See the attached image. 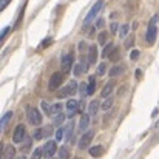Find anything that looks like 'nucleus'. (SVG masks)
<instances>
[{"mask_svg":"<svg viewBox=\"0 0 159 159\" xmlns=\"http://www.w3.org/2000/svg\"><path fill=\"white\" fill-rule=\"evenodd\" d=\"M156 20H158V16H153V19L150 20V23H148V28H147V34H145V42H147L148 45H153V43L156 42V37H158Z\"/></svg>","mask_w":159,"mask_h":159,"instance_id":"nucleus-1","label":"nucleus"},{"mask_svg":"<svg viewBox=\"0 0 159 159\" xmlns=\"http://www.w3.org/2000/svg\"><path fill=\"white\" fill-rule=\"evenodd\" d=\"M77 91V82L76 80H70L66 85H63L59 91V99H63V98H73Z\"/></svg>","mask_w":159,"mask_h":159,"instance_id":"nucleus-2","label":"nucleus"},{"mask_svg":"<svg viewBox=\"0 0 159 159\" xmlns=\"http://www.w3.org/2000/svg\"><path fill=\"white\" fill-rule=\"evenodd\" d=\"M102 6H104V0H99V2H96V3L93 5V8L90 9V12H88V14H87V17H85V22H84V30H85V28H88V25L91 23V20H94V19H96V16L101 12Z\"/></svg>","mask_w":159,"mask_h":159,"instance_id":"nucleus-3","label":"nucleus"},{"mask_svg":"<svg viewBox=\"0 0 159 159\" xmlns=\"http://www.w3.org/2000/svg\"><path fill=\"white\" fill-rule=\"evenodd\" d=\"M26 117H28V122L31 125H40L42 124V114L37 108L34 107H28L26 110Z\"/></svg>","mask_w":159,"mask_h":159,"instance_id":"nucleus-4","label":"nucleus"},{"mask_svg":"<svg viewBox=\"0 0 159 159\" xmlns=\"http://www.w3.org/2000/svg\"><path fill=\"white\" fill-rule=\"evenodd\" d=\"M62 71L63 73H70L71 68H73V63H74V54L73 53H65L62 56Z\"/></svg>","mask_w":159,"mask_h":159,"instance_id":"nucleus-5","label":"nucleus"},{"mask_svg":"<svg viewBox=\"0 0 159 159\" xmlns=\"http://www.w3.org/2000/svg\"><path fill=\"white\" fill-rule=\"evenodd\" d=\"M62 80H63V74H62L60 71L53 73V76L50 77V82H48V88H50V91H56V90L60 87Z\"/></svg>","mask_w":159,"mask_h":159,"instance_id":"nucleus-6","label":"nucleus"},{"mask_svg":"<svg viewBox=\"0 0 159 159\" xmlns=\"http://www.w3.org/2000/svg\"><path fill=\"white\" fill-rule=\"evenodd\" d=\"M93 138H94V131H91V130L84 131L82 138L79 139V148H80V150H85L87 147H90V144H91Z\"/></svg>","mask_w":159,"mask_h":159,"instance_id":"nucleus-7","label":"nucleus"},{"mask_svg":"<svg viewBox=\"0 0 159 159\" xmlns=\"http://www.w3.org/2000/svg\"><path fill=\"white\" fill-rule=\"evenodd\" d=\"M56 152H57V145H56V142H54V141H48V142L43 145V148H42V155H43L47 159L53 158Z\"/></svg>","mask_w":159,"mask_h":159,"instance_id":"nucleus-8","label":"nucleus"},{"mask_svg":"<svg viewBox=\"0 0 159 159\" xmlns=\"http://www.w3.org/2000/svg\"><path fill=\"white\" fill-rule=\"evenodd\" d=\"M25 134H26V128H25V125H23V124L17 125L16 130H14V134H12V142H14V144L22 142V139L25 138Z\"/></svg>","mask_w":159,"mask_h":159,"instance_id":"nucleus-9","label":"nucleus"},{"mask_svg":"<svg viewBox=\"0 0 159 159\" xmlns=\"http://www.w3.org/2000/svg\"><path fill=\"white\" fill-rule=\"evenodd\" d=\"M88 70V62H85V57H82L76 65H74V74L76 76H82L84 73H87Z\"/></svg>","mask_w":159,"mask_h":159,"instance_id":"nucleus-10","label":"nucleus"},{"mask_svg":"<svg viewBox=\"0 0 159 159\" xmlns=\"http://www.w3.org/2000/svg\"><path fill=\"white\" fill-rule=\"evenodd\" d=\"M88 65H94L98 62V45H91L88 48Z\"/></svg>","mask_w":159,"mask_h":159,"instance_id":"nucleus-11","label":"nucleus"},{"mask_svg":"<svg viewBox=\"0 0 159 159\" xmlns=\"http://www.w3.org/2000/svg\"><path fill=\"white\" fill-rule=\"evenodd\" d=\"M77 101H74V99H70L68 102H66V110H68V113H66V116L68 117H73L76 113H77Z\"/></svg>","mask_w":159,"mask_h":159,"instance_id":"nucleus-12","label":"nucleus"},{"mask_svg":"<svg viewBox=\"0 0 159 159\" xmlns=\"http://www.w3.org/2000/svg\"><path fill=\"white\" fill-rule=\"evenodd\" d=\"M16 158V148L12 145H3V153H2V159H14Z\"/></svg>","mask_w":159,"mask_h":159,"instance_id":"nucleus-13","label":"nucleus"},{"mask_svg":"<svg viewBox=\"0 0 159 159\" xmlns=\"http://www.w3.org/2000/svg\"><path fill=\"white\" fill-rule=\"evenodd\" d=\"M88 125H90V114H82L80 122H79V130L84 133V131H87Z\"/></svg>","mask_w":159,"mask_h":159,"instance_id":"nucleus-14","label":"nucleus"},{"mask_svg":"<svg viewBox=\"0 0 159 159\" xmlns=\"http://www.w3.org/2000/svg\"><path fill=\"white\" fill-rule=\"evenodd\" d=\"M11 117H12V111H8V113H5L2 116V119H0V133L5 130V127L8 125V122L11 120Z\"/></svg>","mask_w":159,"mask_h":159,"instance_id":"nucleus-15","label":"nucleus"},{"mask_svg":"<svg viewBox=\"0 0 159 159\" xmlns=\"http://www.w3.org/2000/svg\"><path fill=\"white\" fill-rule=\"evenodd\" d=\"M113 90H114V82H107L105 87H104L102 91H101V96H102V98H108V96L113 93Z\"/></svg>","mask_w":159,"mask_h":159,"instance_id":"nucleus-16","label":"nucleus"},{"mask_svg":"<svg viewBox=\"0 0 159 159\" xmlns=\"http://www.w3.org/2000/svg\"><path fill=\"white\" fill-rule=\"evenodd\" d=\"M94 90H96V77L91 76L90 80H88V84H87V94H88V96L94 94Z\"/></svg>","mask_w":159,"mask_h":159,"instance_id":"nucleus-17","label":"nucleus"},{"mask_svg":"<svg viewBox=\"0 0 159 159\" xmlns=\"http://www.w3.org/2000/svg\"><path fill=\"white\" fill-rule=\"evenodd\" d=\"M90 155H91L93 158L102 156V155H104V147H102V145H94V147H91V148H90Z\"/></svg>","mask_w":159,"mask_h":159,"instance_id":"nucleus-18","label":"nucleus"},{"mask_svg":"<svg viewBox=\"0 0 159 159\" xmlns=\"http://www.w3.org/2000/svg\"><path fill=\"white\" fill-rule=\"evenodd\" d=\"M22 142H23V144H22L20 150H22V153L25 155V153H26V152H28V150L31 148V138H28V136L25 134V138L22 139Z\"/></svg>","mask_w":159,"mask_h":159,"instance_id":"nucleus-19","label":"nucleus"},{"mask_svg":"<svg viewBox=\"0 0 159 159\" xmlns=\"http://www.w3.org/2000/svg\"><path fill=\"white\" fill-rule=\"evenodd\" d=\"M65 117H66V116H65L62 111H60V113H57V114H54L53 125H57V127H59V125H62V124H63V120H65Z\"/></svg>","mask_w":159,"mask_h":159,"instance_id":"nucleus-20","label":"nucleus"},{"mask_svg":"<svg viewBox=\"0 0 159 159\" xmlns=\"http://www.w3.org/2000/svg\"><path fill=\"white\" fill-rule=\"evenodd\" d=\"M99 107H101V104H99L98 101H93V102L90 104V107H88V114H90V116H94V114H98V110H99Z\"/></svg>","mask_w":159,"mask_h":159,"instance_id":"nucleus-21","label":"nucleus"},{"mask_svg":"<svg viewBox=\"0 0 159 159\" xmlns=\"http://www.w3.org/2000/svg\"><path fill=\"white\" fill-rule=\"evenodd\" d=\"M70 158V148L66 145H62L59 148V159H68Z\"/></svg>","mask_w":159,"mask_h":159,"instance_id":"nucleus-22","label":"nucleus"},{"mask_svg":"<svg viewBox=\"0 0 159 159\" xmlns=\"http://www.w3.org/2000/svg\"><path fill=\"white\" fill-rule=\"evenodd\" d=\"M71 134H73V122H70L68 127L63 130V138H65L66 141H70V139H71Z\"/></svg>","mask_w":159,"mask_h":159,"instance_id":"nucleus-23","label":"nucleus"},{"mask_svg":"<svg viewBox=\"0 0 159 159\" xmlns=\"http://www.w3.org/2000/svg\"><path fill=\"white\" fill-rule=\"evenodd\" d=\"M113 102H114V99H113L111 94H110L108 98H105V102L102 104V110H104V111H108V110L113 107Z\"/></svg>","mask_w":159,"mask_h":159,"instance_id":"nucleus-24","label":"nucleus"},{"mask_svg":"<svg viewBox=\"0 0 159 159\" xmlns=\"http://www.w3.org/2000/svg\"><path fill=\"white\" fill-rule=\"evenodd\" d=\"M62 108H63V105L60 104V102H57V104H54V105L50 107V114H57V113H60L62 111Z\"/></svg>","mask_w":159,"mask_h":159,"instance_id":"nucleus-25","label":"nucleus"},{"mask_svg":"<svg viewBox=\"0 0 159 159\" xmlns=\"http://www.w3.org/2000/svg\"><path fill=\"white\" fill-rule=\"evenodd\" d=\"M53 43V37H47V39H43L42 42H40V45H39V48L40 50H45L47 47H50Z\"/></svg>","mask_w":159,"mask_h":159,"instance_id":"nucleus-26","label":"nucleus"},{"mask_svg":"<svg viewBox=\"0 0 159 159\" xmlns=\"http://www.w3.org/2000/svg\"><path fill=\"white\" fill-rule=\"evenodd\" d=\"M122 71H124V66L117 65V66H114V68H111V70H110V76H119Z\"/></svg>","mask_w":159,"mask_h":159,"instance_id":"nucleus-27","label":"nucleus"},{"mask_svg":"<svg viewBox=\"0 0 159 159\" xmlns=\"http://www.w3.org/2000/svg\"><path fill=\"white\" fill-rule=\"evenodd\" d=\"M33 138H34L36 141L42 139V138H43V130H42V128H37V130H34V133H33Z\"/></svg>","mask_w":159,"mask_h":159,"instance_id":"nucleus-28","label":"nucleus"},{"mask_svg":"<svg viewBox=\"0 0 159 159\" xmlns=\"http://www.w3.org/2000/svg\"><path fill=\"white\" fill-rule=\"evenodd\" d=\"M107 57H110V60H113V62H116L117 60V48H111V51L108 53Z\"/></svg>","mask_w":159,"mask_h":159,"instance_id":"nucleus-29","label":"nucleus"},{"mask_svg":"<svg viewBox=\"0 0 159 159\" xmlns=\"http://www.w3.org/2000/svg\"><path fill=\"white\" fill-rule=\"evenodd\" d=\"M107 39H108V34H107L105 31H102V33L99 34V39H98V40H99V43H101V45H105Z\"/></svg>","mask_w":159,"mask_h":159,"instance_id":"nucleus-30","label":"nucleus"},{"mask_svg":"<svg viewBox=\"0 0 159 159\" xmlns=\"http://www.w3.org/2000/svg\"><path fill=\"white\" fill-rule=\"evenodd\" d=\"M105 70H107V65L102 62V63H99L98 65V76H104L105 74Z\"/></svg>","mask_w":159,"mask_h":159,"instance_id":"nucleus-31","label":"nucleus"},{"mask_svg":"<svg viewBox=\"0 0 159 159\" xmlns=\"http://www.w3.org/2000/svg\"><path fill=\"white\" fill-rule=\"evenodd\" d=\"M127 33H128V25H122V26L119 28V36H120V37H125Z\"/></svg>","mask_w":159,"mask_h":159,"instance_id":"nucleus-32","label":"nucleus"},{"mask_svg":"<svg viewBox=\"0 0 159 159\" xmlns=\"http://www.w3.org/2000/svg\"><path fill=\"white\" fill-rule=\"evenodd\" d=\"M42 158V148H36L31 155V159H40Z\"/></svg>","mask_w":159,"mask_h":159,"instance_id":"nucleus-33","label":"nucleus"},{"mask_svg":"<svg viewBox=\"0 0 159 159\" xmlns=\"http://www.w3.org/2000/svg\"><path fill=\"white\" fill-rule=\"evenodd\" d=\"M9 30H11V26H6V28H3V30H2V33H0V42H3V40H5V37H6V34L9 33Z\"/></svg>","mask_w":159,"mask_h":159,"instance_id":"nucleus-34","label":"nucleus"},{"mask_svg":"<svg viewBox=\"0 0 159 159\" xmlns=\"http://www.w3.org/2000/svg\"><path fill=\"white\" fill-rule=\"evenodd\" d=\"M111 48H113V45H111V43H105L104 51H102V57H107V56H108V53L111 51Z\"/></svg>","mask_w":159,"mask_h":159,"instance_id":"nucleus-35","label":"nucleus"},{"mask_svg":"<svg viewBox=\"0 0 159 159\" xmlns=\"http://www.w3.org/2000/svg\"><path fill=\"white\" fill-rule=\"evenodd\" d=\"M50 104L47 102V101H42V108H43V111H45V114L47 116H50Z\"/></svg>","mask_w":159,"mask_h":159,"instance_id":"nucleus-36","label":"nucleus"},{"mask_svg":"<svg viewBox=\"0 0 159 159\" xmlns=\"http://www.w3.org/2000/svg\"><path fill=\"white\" fill-rule=\"evenodd\" d=\"M56 139H57V141H62V139H63V128H62V127L56 131Z\"/></svg>","mask_w":159,"mask_h":159,"instance_id":"nucleus-37","label":"nucleus"},{"mask_svg":"<svg viewBox=\"0 0 159 159\" xmlns=\"http://www.w3.org/2000/svg\"><path fill=\"white\" fill-rule=\"evenodd\" d=\"M134 43V36H130L128 40L125 42V48H131V45Z\"/></svg>","mask_w":159,"mask_h":159,"instance_id":"nucleus-38","label":"nucleus"},{"mask_svg":"<svg viewBox=\"0 0 159 159\" xmlns=\"http://www.w3.org/2000/svg\"><path fill=\"white\" fill-rule=\"evenodd\" d=\"M85 94H87V84L84 82V84H80V96L85 98Z\"/></svg>","mask_w":159,"mask_h":159,"instance_id":"nucleus-39","label":"nucleus"},{"mask_svg":"<svg viewBox=\"0 0 159 159\" xmlns=\"http://www.w3.org/2000/svg\"><path fill=\"white\" fill-rule=\"evenodd\" d=\"M9 3H11V0H0V11H3Z\"/></svg>","mask_w":159,"mask_h":159,"instance_id":"nucleus-40","label":"nucleus"},{"mask_svg":"<svg viewBox=\"0 0 159 159\" xmlns=\"http://www.w3.org/2000/svg\"><path fill=\"white\" fill-rule=\"evenodd\" d=\"M138 57H139V51H138V50L131 51V54H130V59H131V60H136Z\"/></svg>","mask_w":159,"mask_h":159,"instance_id":"nucleus-41","label":"nucleus"},{"mask_svg":"<svg viewBox=\"0 0 159 159\" xmlns=\"http://www.w3.org/2000/svg\"><path fill=\"white\" fill-rule=\"evenodd\" d=\"M104 25H105L104 19H98V20H96V28H102Z\"/></svg>","mask_w":159,"mask_h":159,"instance_id":"nucleus-42","label":"nucleus"},{"mask_svg":"<svg viewBox=\"0 0 159 159\" xmlns=\"http://www.w3.org/2000/svg\"><path fill=\"white\" fill-rule=\"evenodd\" d=\"M85 47H87V43H85L84 40H82V42H79V51H80V53L84 51V48H85Z\"/></svg>","mask_w":159,"mask_h":159,"instance_id":"nucleus-43","label":"nucleus"},{"mask_svg":"<svg viewBox=\"0 0 159 159\" xmlns=\"http://www.w3.org/2000/svg\"><path fill=\"white\" fill-rule=\"evenodd\" d=\"M136 76H138V79H141V77H142V71L138 70V71H136Z\"/></svg>","mask_w":159,"mask_h":159,"instance_id":"nucleus-44","label":"nucleus"},{"mask_svg":"<svg viewBox=\"0 0 159 159\" xmlns=\"http://www.w3.org/2000/svg\"><path fill=\"white\" fill-rule=\"evenodd\" d=\"M111 30L116 31V30H117V23H111Z\"/></svg>","mask_w":159,"mask_h":159,"instance_id":"nucleus-45","label":"nucleus"},{"mask_svg":"<svg viewBox=\"0 0 159 159\" xmlns=\"http://www.w3.org/2000/svg\"><path fill=\"white\" fill-rule=\"evenodd\" d=\"M2 153H3V142H0V159H2Z\"/></svg>","mask_w":159,"mask_h":159,"instance_id":"nucleus-46","label":"nucleus"},{"mask_svg":"<svg viewBox=\"0 0 159 159\" xmlns=\"http://www.w3.org/2000/svg\"><path fill=\"white\" fill-rule=\"evenodd\" d=\"M19 159H26V158H25V156H20V158H19Z\"/></svg>","mask_w":159,"mask_h":159,"instance_id":"nucleus-47","label":"nucleus"},{"mask_svg":"<svg viewBox=\"0 0 159 159\" xmlns=\"http://www.w3.org/2000/svg\"><path fill=\"white\" fill-rule=\"evenodd\" d=\"M73 159H80V158H73Z\"/></svg>","mask_w":159,"mask_h":159,"instance_id":"nucleus-48","label":"nucleus"}]
</instances>
